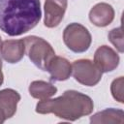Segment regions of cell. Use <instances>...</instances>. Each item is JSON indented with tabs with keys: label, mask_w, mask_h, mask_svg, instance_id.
<instances>
[{
	"label": "cell",
	"mask_w": 124,
	"mask_h": 124,
	"mask_svg": "<svg viewBox=\"0 0 124 124\" xmlns=\"http://www.w3.org/2000/svg\"><path fill=\"white\" fill-rule=\"evenodd\" d=\"M41 17L40 0H0V29L9 36L30 31Z\"/></svg>",
	"instance_id": "obj_1"
},
{
	"label": "cell",
	"mask_w": 124,
	"mask_h": 124,
	"mask_svg": "<svg viewBox=\"0 0 124 124\" xmlns=\"http://www.w3.org/2000/svg\"><path fill=\"white\" fill-rule=\"evenodd\" d=\"M93 108L94 104L89 96L76 90H67L57 98L40 101L36 106V112L53 113L61 119L75 121L90 114Z\"/></svg>",
	"instance_id": "obj_2"
},
{
	"label": "cell",
	"mask_w": 124,
	"mask_h": 124,
	"mask_svg": "<svg viewBox=\"0 0 124 124\" xmlns=\"http://www.w3.org/2000/svg\"><path fill=\"white\" fill-rule=\"evenodd\" d=\"M23 41L25 52L31 62L42 71H46L49 62L55 56V51L50 44L37 36H28Z\"/></svg>",
	"instance_id": "obj_3"
},
{
	"label": "cell",
	"mask_w": 124,
	"mask_h": 124,
	"mask_svg": "<svg viewBox=\"0 0 124 124\" xmlns=\"http://www.w3.org/2000/svg\"><path fill=\"white\" fill-rule=\"evenodd\" d=\"M63 41L70 50L76 53H81L85 52L90 47L92 37L85 26L80 23L73 22L64 29Z\"/></svg>",
	"instance_id": "obj_4"
},
{
	"label": "cell",
	"mask_w": 124,
	"mask_h": 124,
	"mask_svg": "<svg viewBox=\"0 0 124 124\" xmlns=\"http://www.w3.org/2000/svg\"><path fill=\"white\" fill-rule=\"evenodd\" d=\"M72 74L74 78L85 85L94 86L102 78V71L89 59H78L72 64Z\"/></svg>",
	"instance_id": "obj_5"
},
{
	"label": "cell",
	"mask_w": 124,
	"mask_h": 124,
	"mask_svg": "<svg viewBox=\"0 0 124 124\" xmlns=\"http://www.w3.org/2000/svg\"><path fill=\"white\" fill-rule=\"evenodd\" d=\"M67 4V0H46L44 23L46 27L53 28L59 25L64 17Z\"/></svg>",
	"instance_id": "obj_6"
},
{
	"label": "cell",
	"mask_w": 124,
	"mask_h": 124,
	"mask_svg": "<svg viewBox=\"0 0 124 124\" xmlns=\"http://www.w3.org/2000/svg\"><path fill=\"white\" fill-rule=\"evenodd\" d=\"M94 63L102 73L112 72L119 64V56L111 47L108 46H101L95 51Z\"/></svg>",
	"instance_id": "obj_7"
},
{
	"label": "cell",
	"mask_w": 124,
	"mask_h": 124,
	"mask_svg": "<svg viewBox=\"0 0 124 124\" xmlns=\"http://www.w3.org/2000/svg\"><path fill=\"white\" fill-rule=\"evenodd\" d=\"M25 53V45L23 40H7L2 42L0 54L8 63L14 64L19 62Z\"/></svg>",
	"instance_id": "obj_8"
},
{
	"label": "cell",
	"mask_w": 124,
	"mask_h": 124,
	"mask_svg": "<svg viewBox=\"0 0 124 124\" xmlns=\"http://www.w3.org/2000/svg\"><path fill=\"white\" fill-rule=\"evenodd\" d=\"M89 19L98 27H106L114 19V10L108 3H98L90 10Z\"/></svg>",
	"instance_id": "obj_9"
},
{
	"label": "cell",
	"mask_w": 124,
	"mask_h": 124,
	"mask_svg": "<svg viewBox=\"0 0 124 124\" xmlns=\"http://www.w3.org/2000/svg\"><path fill=\"white\" fill-rule=\"evenodd\" d=\"M46 71L49 73L52 80L64 81L72 75V64L66 58L55 55L49 62Z\"/></svg>",
	"instance_id": "obj_10"
},
{
	"label": "cell",
	"mask_w": 124,
	"mask_h": 124,
	"mask_svg": "<svg viewBox=\"0 0 124 124\" xmlns=\"http://www.w3.org/2000/svg\"><path fill=\"white\" fill-rule=\"evenodd\" d=\"M20 101V95L17 91L6 88L0 91V111L5 118H11L16 111V107Z\"/></svg>",
	"instance_id": "obj_11"
},
{
	"label": "cell",
	"mask_w": 124,
	"mask_h": 124,
	"mask_svg": "<svg viewBox=\"0 0 124 124\" xmlns=\"http://www.w3.org/2000/svg\"><path fill=\"white\" fill-rule=\"evenodd\" d=\"M90 122L93 124H108V123H124V112L122 109L106 108L99 111L90 117Z\"/></svg>",
	"instance_id": "obj_12"
},
{
	"label": "cell",
	"mask_w": 124,
	"mask_h": 124,
	"mask_svg": "<svg viewBox=\"0 0 124 124\" xmlns=\"http://www.w3.org/2000/svg\"><path fill=\"white\" fill-rule=\"evenodd\" d=\"M57 92L56 86L53 84L44 81V80H35L32 81L29 85V93L30 95L38 100H46L49 99Z\"/></svg>",
	"instance_id": "obj_13"
},
{
	"label": "cell",
	"mask_w": 124,
	"mask_h": 124,
	"mask_svg": "<svg viewBox=\"0 0 124 124\" xmlns=\"http://www.w3.org/2000/svg\"><path fill=\"white\" fill-rule=\"evenodd\" d=\"M108 38L109 42L115 46V48L122 53L124 51V46H123V32H122V27H117L108 32Z\"/></svg>",
	"instance_id": "obj_14"
},
{
	"label": "cell",
	"mask_w": 124,
	"mask_h": 124,
	"mask_svg": "<svg viewBox=\"0 0 124 124\" xmlns=\"http://www.w3.org/2000/svg\"><path fill=\"white\" fill-rule=\"evenodd\" d=\"M123 85H124V78H123V77H119L118 78L114 79L111 82V85H110V91H111L112 97L116 101H118L119 103H123L124 102Z\"/></svg>",
	"instance_id": "obj_15"
},
{
	"label": "cell",
	"mask_w": 124,
	"mask_h": 124,
	"mask_svg": "<svg viewBox=\"0 0 124 124\" xmlns=\"http://www.w3.org/2000/svg\"><path fill=\"white\" fill-rule=\"evenodd\" d=\"M5 120H6V118H5L4 114H3V113L0 111V124H1V123H3Z\"/></svg>",
	"instance_id": "obj_16"
},
{
	"label": "cell",
	"mask_w": 124,
	"mask_h": 124,
	"mask_svg": "<svg viewBox=\"0 0 124 124\" xmlns=\"http://www.w3.org/2000/svg\"><path fill=\"white\" fill-rule=\"evenodd\" d=\"M3 81H4V76H3V73L0 72V86L3 83Z\"/></svg>",
	"instance_id": "obj_17"
},
{
	"label": "cell",
	"mask_w": 124,
	"mask_h": 124,
	"mask_svg": "<svg viewBox=\"0 0 124 124\" xmlns=\"http://www.w3.org/2000/svg\"><path fill=\"white\" fill-rule=\"evenodd\" d=\"M1 69H2V59H1V57H0V72H2Z\"/></svg>",
	"instance_id": "obj_18"
},
{
	"label": "cell",
	"mask_w": 124,
	"mask_h": 124,
	"mask_svg": "<svg viewBox=\"0 0 124 124\" xmlns=\"http://www.w3.org/2000/svg\"><path fill=\"white\" fill-rule=\"evenodd\" d=\"M1 44H2V42H1V37H0V46H1Z\"/></svg>",
	"instance_id": "obj_19"
}]
</instances>
